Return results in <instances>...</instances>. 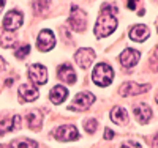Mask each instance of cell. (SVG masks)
Wrapping results in <instances>:
<instances>
[{"label": "cell", "instance_id": "cell-1", "mask_svg": "<svg viewBox=\"0 0 158 148\" xmlns=\"http://www.w3.org/2000/svg\"><path fill=\"white\" fill-rule=\"evenodd\" d=\"M117 29V10L112 5H103L101 13L98 16L97 25H95V36L97 38H104L109 36L114 30Z\"/></svg>", "mask_w": 158, "mask_h": 148}, {"label": "cell", "instance_id": "cell-2", "mask_svg": "<svg viewBox=\"0 0 158 148\" xmlns=\"http://www.w3.org/2000/svg\"><path fill=\"white\" fill-rule=\"evenodd\" d=\"M114 79V71L108 63H98L94 73H92V80L94 84H97L98 87H108Z\"/></svg>", "mask_w": 158, "mask_h": 148}, {"label": "cell", "instance_id": "cell-3", "mask_svg": "<svg viewBox=\"0 0 158 148\" xmlns=\"http://www.w3.org/2000/svg\"><path fill=\"white\" fill-rule=\"evenodd\" d=\"M68 25L70 29L74 32H84L87 27V14L77 6H73L70 11V18H68Z\"/></svg>", "mask_w": 158, "mask_h": 148}, {"label": "cell", "instance_id": "cell-4", "mask_svg": "<svg viewBox=\"0 0 158 148\" xmlns=\"http://www.w3.org/2000/svg\"><path fill=\"white\" fill-rule=\"evenodd\" d=\"M95 96L89 91H82V93H77L76 98L73 99V104L68 107V110H87L89 107L94 104Z\"/></svg>", "mask_w": 158, "mask_h": 148}, {"label": "cell", "instance_id": "cell-5", "mask_svg": "<svg viewBox=\"0 0 158 148\" xmlns=\"http://www.w3.org/2000/svg\"><path fill=\"white\" fill-rule=\"evenodd\" d=\"M29 79L35 85H43L48 82V70L43 65L40 63H33L29 66Z\"/></svg>", "mask_w": 158, "mask_h": 148}, {"label": "cell", "instance_id": "cell-6", "mask_svg": "<svg viewBox=\"0 0 158 148\" xmlns=\"http://www.w3.org/2000/svg\"><path fill=\"white\" fill-rule=\"evenodd\" d=\"M22 13L16 11V10H11L8 11L5 18H3V29L5 30H10V32H15L18 30L19 27L22 25Z\"/></svg>", "mask_w": 158, "mask_h": 148}, {"label": "cell", "instance_id": "cell-7", "mask_svg": "<svg viewBox=\"0 0 158 148\" xmlns=\"http://www.w3.org/2000/svg\"><path fill=\"white\" fill-rule=\"evenodd\" d=\"M56 46V36L51 30H41L36 38V47L41 52H48Z\"/></svg>", "mask_w": 158, "mask_h": 148}, {"label": "cell", "instance_id": "cell-8", "mask_svg": "<svg viewBox=\"0 0 158 148\" xmlns=\"http://www.w3.org/2000/svg\"><path fill=\"white\" fill-rule=\"evenodd\" d=\"M94 60H95V50L94 49L82 47V49H79L74 54V62L81 66V68H84V70H87Z\"/></svg>", "mask_w": 158, "mask_h": 148}, {"label": "cell", "instance_id": "cell-9", "mask_svg": "<svg viewBox=\"0 0 158 148\" xmlns=\"http://www.w3.org/2000/svg\"><path fill=\"white\" fill-rule=\"evenodd\" d=\"M56 139L60 142H71L79 139V132L74 125H63L56 131Z\"/></svg>", "mask_w": 158, "mask_h": 148}, {"label": "cell", "instance_id": "cell-10", "mask_svg": "<svg viewBox=\"0 0 158 148\" xmlns=\"http://www.w3.org/2000/svg\"><path fill=\"white\" fill-rule=\"evenodd\" d=\"M141 58V52L136 50V49H125L120 57H118V62L122 63V66H125V68H133V66L139 62Z\"/></svg>", "mask_w": 158, "mask_h": 148}, {"label": "cell", "instance_id": "cell-11", "mask_svg": "<svg viewBox=\"0 0 158 148\" xmlns=\"http://www.w3.org/2000/svg\"><path fill=\"white\" fill-rule=\"evenodd\" d=\"M150 88V85H139L135 82H125L122 84V87L118 88V93L122 96H131V95H141V93H146Z\"/></svg>", "mask_w": 158, "mask_h": 148}, {"label": "cell", "instance_id": "cell-12", "mask_svg": "<svg viewBox=\"0 0 158 148\" xmlns=\"http://www.w3.org/2000/svg\"><path fill=\"white\" fill-rule=\"evenodd\" d=\"M18 95L21 98V101L24 102H32L35 99H38V95H40V91L36 87H32V85H27V84H22L18 90Z\"/></svg>", "mask_w": 158, "mask_h": 148}, {"label": "cell", "instance_id": "cell-13", "mask_svg": "<svg viewBox=\"0 0 158 148\" xmlns=\"http://www.w3.org/2000/svg\"><path fill=\"white\" fill-rule=\"evenodd\" d=\"M136 120L141 123V125H146L149 123V120L152 118V110H150V107L147 104H139L135 107V110H133Z\"/></svg>", "mask_w": 158, "mask_h": 148}, {"label": "cell", "instance_id": "cell-14", "mask_svg": "<svg viewBox=\"0 0 158 148\" xmlns=\"http://www.w3.org/2000/svg\"><path fill=\"white\" fill-rule=\"evenodd\" d=\"M57 76H59L60 80H63V82H67V84L76 82V73L70 65H60L59 70H57Z\"/></svg>", "mask_w": 158, "mask_h": 148}, {"label": "cell", "instance_id": "cell-15", "mask_svg": "<svg viewBox=\"0 0 158 148\" xmlns=\"http://www.w3.org/2000/svg\"><path fill=\"white\" fill-rule=\"evenodd\" d=\"M130 38L133 39V41H138V43H142V41H146V39L149 38V29L146 25H135L133 29L130 30Z\"/></svg>", "mask_w": 158, "mask_h": 148}, {"label": "cell", "instance_id": "cell-16", "mask_svg": "<svg viewBox=\"0 0 158 148\" xmlns=\"http://www.w3.org/2000/svg\"><path fill=\"white\" fill-rule=\"evenodd\" d=\"M67 98H68V90L62 85H56L49 93V99L54 104H62Z\"/></svg>", "mask_w": 158, "mask_h": 148}, {"label": "cell", "instance_id": "cell-17", "mask_svg": "<svg viewBox=\"0 0 158 148\" xmlns=\"http://www.w3.org/2000/svg\"><path fill=\"white\" fill-rule=\"evenodd\" d=\"M21 128V117L15 115L11 120H2L0 122V134H6L10 131H15Z\"/></svg>", "mask_w": 158, "mask_h": 148}, {"label": "cell", "instance_id": "cell-18", "mask_svg": "<svg viewBox=\"0 0 158 148\" xmlns=\"http://www.w3.org/2000/svg\"><path fill=\"white\" fill-rule=\"evenodd\" d=\"M25 120H27V125H29L30 129L38 131L40 128H41V125H43V114L40 110H32V112L27 114Z\"/></svg>", "mask_w": 158, "mask_h": 148}, {"label": "cell", "instance_id": "cell-19", "mask_svg": "<svg viewBox=\"0 0 158 148\" xmlns=\"http://www.w3.org/2000/svg\"><path fill=\"white\" fill-rule=\"evenodd\" d=\"M15 44H16V35H15V32H10V30H5V29L0 30V46L13 47Z\"/></svg>", "mask_w": 158, "mask_h": 148}, {"label": "cell", "instance_id": "cell-20", "mask_svg": "<svg viewBox=\"0 0 158 148\" xmlns=\"http://www.w3.org/2000/svg\"><path fill=\"white\" fill-rule=\"evenodd\" d=\"M111 120L117 125H125L128 122V112L123 107H114L111 112Z\"/></svg>", "mask_w": 158, "mask_h": 148}, {"label": "cell", "instance_id": "cell-21", "mask_svg": "<svg viewBox=\"0 0 158 148\" xmlns=\"http://www.w3.org/2000/svg\"><path fill=\"white\" fill-rule=\"evenodd\" d=\"M11 148H36L38 143L32 139H15L10 143Z\"/></svg>", "mask_w": 158, "mask_h": 148}, {"label": "cell", "instance_id": "cell-22", "mask_svg": "<svg viewBox=\"0 0 158 148\" xmlns=\"http://www.w3.org/2000/svg\"><path fill=\"white\" fill-rule=\"evenodd\" d=\"M98 128V122L95 118H87L85 122H84V129L89 132V134H94Z\"/></svg>", "mask_w": 158, "mask_h": 148}, {"label": "cell", "instance_id": "cell-23", "mask_svg": "<svg viewBox=\"0 0 158 148\" xmlns=\"http://www.w3.org/2000/svg\"><path fill=\"white\" fill-rule=\"evenodd\" d=\"M29 54H30V46H29V44H24V46H21L19 49H16L15 55H16L18 58H24L25 55H29Z\"/></svg>", "mask_w": 158, "mask_h": 148}, {"label": "cell", "instance_id": "cell-24", "mask_svg": "<svg viewBox=\"0 0 158 148\" xmlns=\"http://www.w3.org/2000/svg\"><path fill=\"white\" fill-rule=\"evenodd\" d=\"M120 148H142V146H141L138 142H135V140H127V142L122 143Z\"/></svg>", "mask_w": 158, "mask_h": 148}, {"label": "cell", "instance_id": "cell-25", "mask_svg": "<svg viewBox=\"0 0 158 148\" xmlns=\"http://www.w3.org/2000/svg\"><path fill=\"white\" fill-rule=\"evenodd\" d=\"M112 137H114V131H112V129H109V128H106V129H104V139L111 140Z\"/></svg>", "mask_w": 158, "mask_h": 148}, {"label": "cell", "instance_id": "cell-26", "mask_svg": "<svg viewBox=\"0 0 158 148\" xmlns=\"http://www.w3.org/2000/svg\"><path fill=\"white\" fill-rule=\"evenodd\" d=\"M138 2H139V0H128V8H130V10H135Z\"/></svg>", "mask_w": 158, "mask_h": 148}, {"label": "cell", "instance_id": "cell-27", "mask_svg": "<svg viewBox=\"0 0 158 148\" xmlns=\"http://www.w3.org/2000/svg\"><path fill=\"white\" fill-rule=\"evenodd\" d=\"M3 70H6V63L2 57H0V71H3Z\"/></svg>", "mask_w": 158, "mask_h": 148}, {"label": "cell", "instance_id": "cell-28", "mask_svg": "<svg viewBox=\"0 0 158 148\" xmlns=\"http://www.w3.org/2000/svg\"><path fill=\"white\" fill-rule=\"evenodd\" d=\"M3 6H5V0H0V11L3 10Z\"/></svg>", "mask_w": 158, "mask_h": 148}]
</instances>
